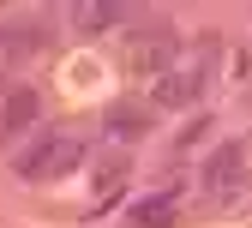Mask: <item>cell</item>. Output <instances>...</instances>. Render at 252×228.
Returning <instances> with one entry per match:
<instances>
[{"instance_id":"9c48e42d","label":"cell","mask_w":252,"mask_h":228,"mask_svg":"<svg viewBox=\"0 0 252 228\" xmlns=\"http://www.w3.org/2000/svg\"><path fill=\"white\" fill-rule=\"evenodd\" d=\"M72 24L84 30H108V24H120V6H102V0H84V6H72Z\"/></svg>"},{"instance_id":"3957f363","label":"cell","mask_w":252,"mask_h":228,"mask_svg":"<svg viewBox=\"0 0 252 228\" xmlns=\"http://www.w3.org/2000/svg\"><path fill=\"white\" fill-rule=\"evenodd\" d=\"M240 186H246V150L240 144H216L210 162H204V192L210 198H234Z\"/></svg>"},{"instance_id":"ba28073f","label":"cell","mask_w":252,"mask_h":228,"mask_svg":"<svg viewBox=\"0 0 252 228\" xmlns=\"http://www.w3.org/2000/svg\"><path fill=\"white\" fill-rule=\"evenodd\" d=\"M174 210H180V198H174V192L138 198V204H132V228H174Z\"/></svg>"},{"instance_id":"8992f818","label":"cell","mask_w":252,"mask_h":228,"mask_svg":"<svg viewBox=\"0 0 252 228\" xmlns=\"http://www.w3.org/2000/svg\"><path fill=\"white\" fill-rule=\"evenodd\" d=\"M42 42H48V24L42 18H6V24H0V54H6V60L42 54Z\"/></svg>"},{"instance_id":"277c9868","label":"cell","mask_w":252,"mask_h":228,"mask_svg":"<svg viewBox=\"0 0 252 228\" xmlns=\"http://www.w3.org/2000/svg\"><path fill=\"white\" fill-rule=\"evenodd\" d=\"M174 30L168 24H156V30H144V42H132V72L138 78H162V72H174Z\"/></svg>"},{"instance_id":"7a4b0ae2","label":"cell","mask_w":252,"mask_h":228,"mask_svg":"<svg viewBox=\"0 0 252 228\" xmlns=\"http://www.w3.org/2000/svg\"><path fill=\"white\" fill-rule=\"evenodd\" d=\"M210 60H216V42H204V48H198L192 66L162 72V78L150 84V108H192L198 96H204V72H210Z\"/></svg>"},{"instance_id":"6da1fadb","label":"cell","mask_w":252,"mask_h":228,"mask_svg":"<svg viewBox=\"0 0 252 228\" xmlns=\"http://www.w3.org/2000/svg\"><path fill=\"white\" fill-rule=\"evenodd\" d=\"M90 156V144H84V132H42L30 150H18V180H60V174H72L78 162Z\"/></svg>"},{"instance_id":"8fae6325","label":"cell","mask_w":252,"mask_h":228,"mask_svg":"<svg viewBox=\"0 0 252 228\" xmlns=\"http://www.w3.org/2000/svg\"><path fill=\"white\" fill-rule=\"evenodd\" d=\"M204 132H210V120H192V126H186V132H180V150H186V144H198Z\"/></svg>"},{"instance_id":"5b68a950","label":"cell","mask_w":252,"mask_h":228,"mask_svg":"<svg viewBox=\"0 0 252 228\" xmlns=\"http://www.w3.org/2000/svg\"><path fill=\"white\" fill-rule=\"evenodd\" d=\"M42 120V96L30 90V84H18L6 102H0V144H12V138H24L30 126Z\"/></svg>"},{"instance_id":"30bf717a","label":"cell","mask_w":252,"mask_h":228,"mask_svg":"<svg viewBox=\"0 0 252 228\" xmlns=\"http://www.w3.org/2000/svg\"><path fill=\"white\" fill-rule=\"evenodd\" d=\"M120 180H126V156H102V168H96V204H114Z\"/></svg>"},{"instance_id":"52a82bcc","label":"cell","mask_w":252,"mask_h":228,"mask_svg":"<svg viewBox=\"0 0 252 228\" xmlns=\"http://www.w3.org/2000/svg\"><path fill=\"white\" fill-rule=\"evenodd\" d=\"M150 126H156V108H150V102H108V132H114L120 144L144 138Z\"/></svg>"}]
</instances>
